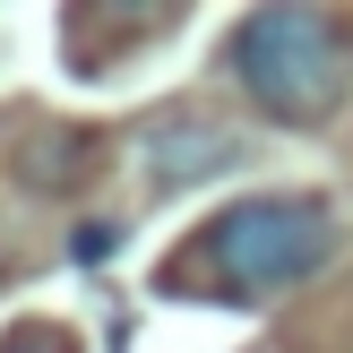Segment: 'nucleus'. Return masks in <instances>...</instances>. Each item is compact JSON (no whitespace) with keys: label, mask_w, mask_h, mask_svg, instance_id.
I'll return each mask as SVG.
<instances>
[{"label":"nucleus","mask_w":353,"mask_h":353,"mask_svg":"<svg viewBox=\"0 0 353 353\" xmlns=\"http://www.w3.org/2000/svg\"><path fill=\"white\" fill-rule=\"evenodd\" d=\"M199 276L216 293H241V302H276V293L310 285V276L336 259V207L310 199V190H259V199H233L190 233Z\"/></svg>","instance_id":"nucleus-1"},{"label":"nucleus","mask_w":353,"mask_h":353,"mask_svg":"<svg viewBox=\"0 0 353 353\" xmlns=\"http://www.w3.org/2000/svg\"><path fill=\"white\" fill-rule=\"evenodd\" d=\"M233 78L276 121H319L345 95V34L319 9H250L233 26Z\"/></svg>","instance_id":"nucleus-2"},{"label":"nucleus","mask_w":353,"mask_h":353,"mask_svg":"<svg viewBox=\"0 0 353 353\" xmlns=\"http://www.w3.org/2000/svg\"><path fill=\"white\" fill-rule=\"evenodd\" d=\"M233 138H216V130H190V121H164L155 130V181L164 190H181V172H216V164H233Z\"/></svg>","instance_id":"nucleus-3"},{"label":"nucleus","mask_w":353,"mask_h":353,"mask_svg":"<svg viewBox=\"0 0 353 353\" xmlns=\"http://www.w3.org/2000/svg\"><path fill=\"white\" fill-rule=\"evenodd\" d=\"M0 353H78V345H69V336H52V327H17Z\"/></svg>","instance_id":"nucleus-4"}]
</instances>
